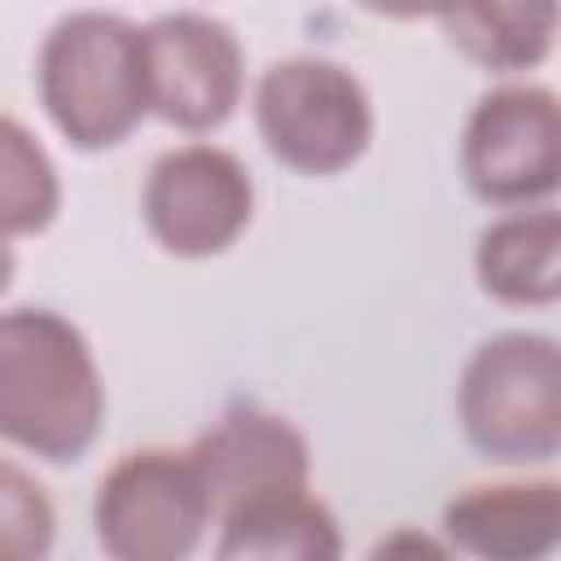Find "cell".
Wrapping results in <instances>:
<instances>
[{
  "label": "cell",
  "instance_id": "7c38bea8",
  "mask_svg": "<svg viewBox=\"0 0 561 561\" xmlns=\"http://www.w3.org/2000/svg\"><path fill=\"white\" fill-rule=\"evenodd\" d=\"M342 526L311 491L219 517L215 561H342Z\"/></svg>",
  "mask_w": 561,
  "mask_h": 561
},
{
  "label": "cell",
  "instance_id": "5bb4252c",
  "mask_svg": "<svg viewBox=\"0 0 561 561\" xmlns=\"http://www.w3.org/2000/svg\"><path fill=\"white\" fill-rule=\"evenodd\" d=\"M61 215V175L44 140L0 110V241L39 237Z\"/></svg>",
  "mask_w": 561,
  "mask_h": 561
},
{
  "label": "cell",
  "instance_id": "5b68a950",
  "mask_svg": "<svg viewBox=\"0 0 561 561\" xmlns=\"http://www.w3.org/2000/svg\"><path fill=\"white\" fill-rule=\"evenodd\" d=\"M210 526L215 508L188 451H127L92 495V530L110 561H193Z\"/></svg>",
  "mask_w": 561,
  "mask_h": 561
},
{
  "label": "cell",
  "instance_id": "9a60e30c",
  "mask_svg": "<svg viewBox=\"0 0 561 561\" xmlns=\"http://www.w3.org/2000/svg\"><path fill=\"white\" fill-rule=\"evenodd\" d=\"M57 508L48 486L18 460L0 456V561H48Z\"/></svg>",
  "mask_w": 561,
  "mask_h": 561
},
{
  "label": "cell",
  "instance_id": "7a4b0ae2",
  "mask_svg": "<svg viewBox=\"0 0 561 561\" xmlns=\"http://www.w3.org/2000/svg\"><path fill=\"white\" fill-rule=\"evenodd\" d=\"M35 92L70 149H118L149 118L140 22L105 9L61 13L39 44Z\"/></svg>",
  "mask_w": 561,
  "mask_h": 561
},
{
  "label": "cell",
  "instance_id": "9c48e42d",
  "mask_svg": "<svg viewBox=\"0 0 561 561\" xmlns=\"http://www.w3.org/2000/svg\"><path fill=\"white\" fill-rule=\"evenodd\" d=\"M188 456L202 473L215 522L263 500L311 491V447L302 430L254 403L219 412L215 425L197 434Z\"/></svg>",
  "mask_w": 561,
  "mask_h": 561
},
{
  "label": "cell",
  "instance_id": "8fae6325",
  "mask_svg": "<svg viewBox=\"0 0 561 561\" xmlns=\"http://www.w3.org/2000/svg\"><path fill=\"white\" fill-rule=\"evenodd\" d=\"M473 276L500 307H552L561 298V215L530 206L491 219L473 245Z\"/></svg>",
  "mask_w": 561,
  "mask_h": 561
},
{
  "label": "cell",
  "instance_id": "4fadbf2b",
  "mask_svg": "<svg viewBox=\"0 0 561 561\" xmlns=\"http://www.w3.org/2000/svg\"><path fill=\"white\" fill-rule=\"evenodd\" d=\"M557 4L552 0H491V4H456L438 13L447 44L491 75H522L548 61L557 39Z\"/></svg>",
  "mask_w": 561,
  "mask_h": 561
},
{
  "label": "cell",
  "instance_id": "52a82bcc",
  "mask_svg": "<svg viewBox=\"0 0 561 561\" xmlns=\"http://www.w3.org/2000/svg\"><path fill=\"white\" fill-rule=\"evenodd\" d=\"M140 219L167 254L219 259L254 224V175L224 145H175L158 153L145 175Z\"/></svg>",
  "mask_w": 561,
  "mask_h": 561
},
{
  "label": "cell",
  "instance_id": "8992f818",
  "mask_svg": "<svg viewBox=\"0 0 561 561\" xmlns=\"http://www.w3.org/2000/svg\"><path fill=\"white\" fill-rule=\"evenodd\" d=\"M460 175L495 210L552 206L561 184V105L543 83L482 92L460 127Z\"/></svg>",
  "mask_w": 561,
  "mask_h": 561
},
{
  "label": "cell",
  "instance_id": "e0dca14e",
  "mask_svg": "<svg viewBox=\"0 0 561 561\" xmlns=\"http://www.w3.org/2000/svg\"><path fill=\"white\" fill-rule=\"evenodd\" d=\"M13 276H18V254H13V245H9V241H0V298L9 294Z\"/></svg>",
  "mask_w": 561,
  "mask_h": 561
},
{
  "label": "cell",
  "instance_id": "6da1fadb",
  "mask_svg": "<svg viewBox=\"0 0 561 561\" xmlns=\"http://www.w3.org/2000/svg\"><path fill=\"white\" fill-rule=\"evenodd\" d=\"M105 425V381L83 329L53 307L0 311V443L75 465Z\"/></svg>",
  "mask_w": 561,
  "mask_h": 561
},
{
  "label": "cell",
  "instance_id": "2e32d148",
  "mask_svg": "<svg viewBox=\"0 0 561 561\" xmlns=\"http://www.w3.org/2000/svg\"><path fill=\"white\" fill-rule=\"evenodd\" d=\"M364 561H460V557L443 543V535H430L421 526H394L368 548Z\"/></svg>",
  "mask_w": 561,
  "mask_h": 561
},
{
  "label": "cell",
  "instance_id": "3957f363",
  "mask_svg": "<svg viewBox=\"0 0 561 561\" xmlns=\"http://www.w3.org/2000/svg\"><path fill=\"white\" fill-rule=\"evenodd\" d=\"M465 443L508 469L548 465L561 451V346L539 329L482 337L456 377Z\"/></svg>",
  "mask_w": 561,
  "mask_h": 561
},
{
  "label": "cell",
  "instance_id": "ba28073f",
  "mask_svg": "<svg viewBox=\"0 0 561 561\" xmlns=\"http://www.w3.org/2000/svg\"><path fill=\"white\" fill-rule=\"evenodd\" d=\"M149 114L184 136L219 131L245 96V48L224 18L175 9L140 26Z\"/></svg>",
  "mask_w": 561,
  "mask_h": 561
},
{
  "label": "cell",
  "instance_id": "277c9868",
  "mask_svg": "<svg viewBox=\"0 0 561 561\" xmlns=\"http://www.w3.org/2000/svg\"><path fill=\"white\" fill-rule=\"evenodd\" d=\"M373 96L333 57H280L254 83V131L272 162L329 180L351 171L373 145Z\"/></svg>",
  "mask_w": 561,
  "mask_h": 561
},
{
  "label": "cell",
  "instance_id": "30bf717a",
  "mask_svg": "<svg viewBox=\"0 0 561 561\" xmlns=\"http://www.w3.org/2000/svg\"><path fill=\"white\" fill-rule=\"evenodd\" d=\"M443 543L469 561H548L561 543L552 478L473 482L443 504Z\"/></svg>",
  "mask_w": 561,
  "mask_h": 561
}]
</instances>
